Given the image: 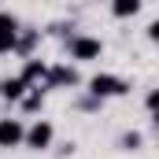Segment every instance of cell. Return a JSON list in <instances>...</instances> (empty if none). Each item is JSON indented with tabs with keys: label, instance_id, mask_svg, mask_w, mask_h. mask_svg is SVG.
Wrapping results in <instances>:
<instances>
[{
	"label": "cell",
	"instance_id": "12",
	"mask_svg": "<svg viewBox=\"0 0 159 159\" xmlns=\"http://www.w3.org/2000/svg\"><path fill=\"white\" fill-rule=\"evenodd\" d=\"M144 107H148V115H156V107H159V89H148V93H144Z\"/></svg>",
	"mask_w": 159,
	"mask_h": 159
},
{
	"label": "cell",
	"instance_id": "9",
	"mask_svg": "<svg viewBox=\"0 0 159 159\" xmlns=\"http://www.w3.org/2000/svg\"><path fill=\"white\" fill-rule=\"evenodd\" d=\"M41 41V30H30V26H19V37H15V52L26 59V56H34V48H37Z\"/></svg>",
	"mask_w": 159,
	"mask_h": 159
},
{
	"label": "cell",
	"instance_id": "8",
	"mask_svg": "<svg viewBox=\"0 0 159 159\" xmlns=\"http://www.w3.org/2000/svg\"><path fill=\"white\" fill-rule=\"evenodd\" d=\"M26 89H30V85L19 78V74H15V78H4V81H0V100H4V104H19Z\"/></svg>",
	"mask_w": 159,
	"mask_h": 159
},
{
	"label": "cell",
	"instance_id": "1",
	"mask_svg": "<svg viewBox=\"0 0 159 159\" xmlns=\"http://www.w3.org/2000/svg\"><path fill=\"white\" fill-rule=\"evenodd\" d=\"M126 93H129V85H126L119 74L100 70V74H93V78H89V96H96L100 104H104V100H111V96H126Z\"/></svg>",
	"mask_w": 159,
	"mask_h": 159
},
{
	"label": "cell",
	"instance_id": "3",
	"mask_svg": "<svg viewBox=\"0 0 159 159\" xmlns=\"http://www.w3.org/2000/svg\"><path fill=\"white\" fill-rule=\"evenodd\" d=\"M52 141H56V126H52L48 119H34L30 126H26V133H22V144L34 148V152H48Z\"/></svg>",
	"mask_w": 159,
	"mask_h": 159
},
{
	"label": "cell",
	"instance_id": "2",
	"mask_svg": "<svg viewBox=\"0 0 159 159\" xmlns=\"http://www.w3.org/2000/svg\"><path fill=\"white\" fill-rule=\"evenodd\" d=\"M67 48H70V59H74V63H96V59L104 56V41L89 37V34H70Z\"/></svg>",
	"mask_w": 159,
	"mask_h": 159
},
{
	"label": "cell",
	"instance_id": "13",
	"mask_svg": "<svg viewBox=\"0 0 159 159\" xmlns=\"http://www.w3.org/2000/svg\"><path fill=\"white\" fill-rule=\"evenodd\" d=\"M148 41H159V22H148Z\"/></svg>",
	"mask_w": 159,
	"mask_h": 159
},
{
	"label": "cell",
	"instance_id": "6",
	"mask_svg": "<svg viewBox=\"0 0 159 159\" xmlns=\"http://www.w3.org/2000/svg\"><path fill=\"white\" fill-rule=\"evenodd\" d=\"M22 133H26L22 119H0V148H19Z\"/></svg>",
	"mask_w": 159,
	"mask_h": 159
},
{
	"label": "cell",
	"instance_id": "7",
	"mask_svg": "<svg viewBox=\"0 0 159 159\" xmlns=\"http://www.w3.org/2000/svg\"><path fill=\"white\" fill-rule=\"evenodd\" d=\"M44 74H48V63H44V59H37V56H26V59H22V74H19V78L26 81V85H41Z\"/></svg>",
	"mask_w": 159,
	"mask_h": 159
},
{
	"label": "cell",
	"instance_id": "5",
	"mask_svg": "<svg viewBox=\"0 0 159 159\" xmlns=\"http://www.w3.org/2000/svg\"><path fill=\"white\" fill-rule=\"evenodd\" d=\"M15 37H19V19L11 11H0V56L15 52Z\"/></svg>",
	"mask_w": 159,
	"mask_h": 159
},
{
	"label": "cell",
	"instance_id": "11",
	"mask_svg": "<svg viewBox=\"0 0 159 159\" xmlns=\"http://www.w3.org/2000/svg\"><path fill=\"white\" fill-rule=\"evenodd\" d=\"M141 144H144V137H141L137 129H129V133H122V137H119V148H122V152H137Z\"/></svg>",
	"mask_w": 159,
	"mask_h": 159
},
{
	"label": "cell",
	"instance_id": "10",
	"mask_svg": "<svg viewBox=\"0 0 159 159\" xmlns=\"http://www.w3.org/2000/svg\"><path fill=\"white\" fill-rule=\"evenodd\" d=\"M141 7H144V0H111L115 19H133V15H141Z\"/></svg>",
	"mask_w": 159,
	"mask_h": 159
},
{
	"label": "cell",
	"instance_id": "4",
	"mask_svg": "<svg viewBox=\"0 0 159 159\" xmlns=\"http://www.w3.org/2000/svg\"><path fill=\"white\" fill-rule=\"evenodd\" d=\"M67 85H78V70H74V67H67V63L48 67V74H44V89H67Z\"/></svg>",
	"mask_w": 159,
	"mask_h": 159
}]
</instances>
